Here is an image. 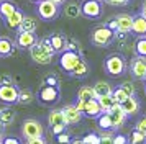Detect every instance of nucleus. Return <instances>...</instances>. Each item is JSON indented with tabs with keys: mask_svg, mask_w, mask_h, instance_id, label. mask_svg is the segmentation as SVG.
Returning a JSON list of instances; mask_svg holds the SVG:
<instances>
[{
	"mask_svg": "<svg viewBox=\"0 0 146 144\" xmlns=\"http://www.w3.org/2000/svg\"><path fill=\"white\" fill-rule=\"evenodd\" d=\"M71 77H76V79H84V77H87L89 75V64H87L86 61L82 59L79 64H77V67L74 69L71 74H69Z\"/></svg>",
	"mask_w": 146,
	"mask_h": 144,
	"instance_id": "nucleus-28",
	"label": "nucleus"
},
{
	"mask_svg": "<svg viewBox=\"0 0 146 144\" xmlns=\"http://www.w3.org/2000/svg\"><path fill=\"white\" fill-rule=\"evenodd\" d=\"M145 84H146V77H145Z\"/></svg>",
	"mask_w": 146,
	"mask_h": 144,
	"instance_id": "nucleus-56",
	"label": "nucleus"
},
{
	"mask_svg": "<svg viewBox=\"0 0 146 144\" xmlns=\"http://www.w3.org/2000/svg\"><path fill=\"white\" fill-rule=\"evenodd\" d=\"M71 144H84V141H82V139H72Z\"/></svg>",
	"mask_w": 146,
	"mask_h": 144,
	"instance_id": "nucleus-51",
	"label": "nucleus"
},
{
	"mask_svg": "<svg viewBox=\"0 0 146 144\" xmlns=\"http://www.w3.org/2000/svg\"><path fill=\"white\" fill-rule=\"evenodd\" d=\"M135 129H138L139 133H143V134L146 136V116H145V118H141V120H139L138 123H136Z\"/></svg>",
	"mask_w": 146,
	"mask_h": 144,
	"instance_id": "nucleus-41",
	"label": "nucleus"
},
{
	"mask_svg": "<svg viewBox=\"0 0 146 144\" xmlns=\"http://www.w3.org/2000/svg\"><path fill=\"white\" fill-rule=\"evenodd\" d=\"M49 41H51V46L53 49L56 51V54H62L66 51V46H67V38L61 33H54L49 36Z\"/></svg>",
	"mask_w": 146,
	"mask_h": 144,
	"instance_id": "nucleus-15",
	"label": "nucleus"
},
{
	"mask_svg": "<svg viewBox=\"0 0 146 144\" xmlns=\"http://www.w3.org/2000/svg\"><path fill=\"white\" fill-rule=\"evenodd\" d=\"M97 124H99L100 129H104V131L113 129V121H112V116H110V113H102V115L97 118Z\"/></svg>",
	"mask_w": 146,
	"mask_h": 144,
	"instance_id": "nucleus-29",
	"label": "nucleus"
},
{
	"mask_svg": "<svg viewBox=\"0 0 146 144\" xmlns=\"http://www.w3.org/2000/svg\"><path fill=\"white\" fill-rule=\"evenodd\" d=\"M31 2H35V3H41V2H44V0H31Z\"/></svg>",
	"mask_w": 146,
	"mask_h": 144,
	"instance_id": "nucleus-53",
	"label": "nucleus"
},
{
	"mask_svg": "<svg viewBox=\"0 0 146 144\" xmlns=\"http://www.w3.org/2000/svg\"><path fill=\"white\" fill-rule=\"evenodd\" d=\"M115 20H117V25H118V30H117L118 33L128 34V33L131 31L135 17L128 15V13H120V15H117V17H115Z\"/></svg>",
	"mask_w": 146,
	"mask_h": 144,
	"instance_id": "nucleus-13",
	"label": "nucleus"
},
{
	"mask_svg": "<svg viewBox=\"0 0 146 144\" xmlns=\"http://www.w3.org/2000/svg\"><path fill=\"white\" fill-rule=\"evenodd\" d=\"M113 141H115V144H128V137L123 134H117V136H113Z\"/></svg>",
	"mask_w": 146,
	"mask_h": 144,
	"instance_id": "nucleus-45",
	"label": "nucleus"
},
{
	"mask_svg": "<svg viewBox=\"0 0 146 144\" xmlns=\"http://www.w3.org/2000/svg\"><path fill=\"white\" fill-rule=\"evenodd\" d=\"M121 108L126 113V116H135L139 113V102L136 97H130L126 102L121 103Z\"/></svg>",
	"mask_w": 146,
	"mask_h": 144,
	"instance_id": "nucleus-16",
	"label": "nucleus"
},
{
	"mask_svg": "<svg viewBox=\"0 0 146 144\" xmlns=\"http://www.w3.org/2000/svg\"><path fill=\"white\" fill-rule=\"evenodd\" d=\"M104 67H105V72L110 77H120L126 72V61L120 54H112L105 59Z\"/></svg>",
	"mask_w": 146,
	"mask_h": 144,
	"instance_id": "nucleus-2",
	"label": "nucleus"
},
{
	"mask_svg": "<svg viewBox=\"0 0 146 144\" xmlns=\"http://www.w3.org/2000/svg\"><path fill=\"white\" fill-rule=\"evenodd\" d=\"M43 85H51V87H59V82H58V79L54 77V75H48V77L44 79V82H43Z\"/></svg>",
	"mask_w": 146,
	"mask_h": 144,
	"instance_id": "nucleus-40",
	"label": "nucleus"
},
{
	"mask_svg": "<svg viewBox=\"0 0 146 144\" xmlns=\"http://www.w3.org/2000/svg\"><path fill=\"white\" fill-rule=\"evenodd\" d=\"M25 144H48L44 137H35V139H27Z\"/></svg>",
	"mask_w": 146,
	"mask_h": 144,
	"instance_id": "nucleus-47",
	"label": "nucleus"
},
{
	"mask_svg": "<svg viewBox=\"0 0 146 144\" xmlns=\"http://www.w3.org/2000/svg\"><path fill=\"white\" fill-rule=\"evenodd\" d=\"M104 111L100 108V103L97 98H94L90 102L86 103V110H84V116H89V118H99Z\"/></svg>",
	"mask_w": 146,
	"mask_h": 144,
	"instance_id": "nucleus-17",
	"label": "nucleus"
},
{
	"mask_svg": "<svg viewBox=\"0 0 146 144\" xmlns=\"http://www.w3.org/2000/svg\"><path fill=\"white\" fill-rule=\"evenodd\" d=\"M15 43L10 38H3L0 36V57H8L13 54Z\"/></svg>",
	"mask_w": 146,
	"mask_h": 144,
	"instance_id": "nucleus-21",
	"label": "nucleus"
},
{
	"mask_svg": "<svg viewBox=\"0 0 146 144\" xmlns=\"http://www.w3.org/2000/svg\"><path fill=\"white\" fill-rule=\"evenodd\" d=\"M3 144H21V141L15 136H7L3 137Z\"/></svg>",
	"mask_w": 146,
	"mask_h": 144,
	"instance_id": "nucleus-46",
	"label": "nucleus"
},
{
	"mask_svg": "<svg viewBox=\"0 0 146 144\" xmlns=\"http://www.w3.org/2000/svg\"><path fill=\"white\" fill-rule=\"evenodd\" d=\"M86 103H87V102H84V100H77L74 105H76V108H77L79 111H82V113H84V110H86Z\"/></svg>",
	"mask_w": 146,
	"mask_h": 144,
	"instance_id": "nucleus-48",
	"label": "nucleus"
},
{
	"mask_svg": "<svg viewBox=\"0 0 146 144\" xmlns=\"http://www.w3.org/2000/svg\"><path fill=\"white\" fill-rule=\"evenodd\" d=\"M35 100V93L30 89H20V95H18V103L20 105H30Z\"/></svg>",
	"mask_w": 146,
	"mask_h": 144,
	"instance_id": "nucleus-31",
	"label": "nucleus"
},
{
	"mask_svg": "<svg viewBox=\"0 0 146 144\" xmlns=\"http://www.w3.org/2000/svg\"><path fill=\"white\" fill-rule=\"evenodd\" d=\"M0 141H3V133H0Z\"/></svg>",
	"mask_w": 146,
	"mask_h": 144,
	"instance_id": "nucleus-54",
	"label": "nucleus"
},
{
	"mask_svg": "<svg viewBox=\"0 0 146 144\" xmlns=\"http://www.w3.org/2000/svg\"><path fill=\"white\" fill-rule=\"evenodd\" d=\"M99 100V103H100V108H102V111L104 113H108V111L113 108V105L117 103L115 100H113L112 95H105V97H99L97 98Z\"/></svg>",
	"mask_w": 146,
	"mask_h": 144,
	"instance_id": "nucleus-30",
	"label": "nucleus"
},
{
	"mask_svg": "<svg viewBox=\"0 0 146 144\" xmlns=\"http://www.w3.org/2000/svg\"><path fill=\"white\" fill-rule=\"evenodd\" d=\"M128 143L130 144H146V136L143 133H139L138 129H135L130 134V137H128Z\"/></svg>",
	"mask_w": 146,
	"mask_h": 144,
	"instance_id": "nucleus-33",
	"label": "nucleus"
},
{
	"mask_svg": "<svg viewBox=\"0 0 146 144\" xmlns=\"http://www.w3.org/2000/svg\"><path fill=\"white\" fill-rule=\"evenodd\" d=\"M128 2L130 0H105V3H108V5H112V7H125Z\"/></svg>",
	"mask_w": 146,
	"mask_h": 144,
	"instance_id": "nucleus-44",
	"label": "nucleus"
},
{
	"mask_svg": "<svg viewBox=\"0 0 146 144\" xmlns=\"http://www.w3.org/2000/svg\"><path fill=\"white\" fill-rule=\"evenodd\" d=\"M15 116H17V113H15L13 108H10V106H2L0 108V121L5 124V126L13 123Z\"/></svg>",
	"mask_w": 146,
	"mask_h": 144,
	"instance_id": "nucleus-24",
	"label": "nucleus"
},
{
	"mask_svg": "<svg viewBox=\"0 0 146 144\" xmlns=\"http://www.w3.org/2000/svg\"><path fill=\"white\" fill-rule=\"evenodd\" d=\"M44 134V128L43 124L35 120V118H28L21 124V136L25 139H35V137H43Z\"/></svg>",
	"mask_w": 146,
	"mask_h": 144,
	"instance_id": "nucleus-5",
	"label": "nucleus"
},
{
	"mask_svg": "<svg viewBox=\"0 0 146 144\" xmlns=\"http://www.w3.org/2000/svg\"><path fill=\"white\" fill-rule=\"evenodd\" d=\"M3 129H5V124L0 121V133H3Z\"/></svg>",
	"mask_w": 146,
	"mask_h": 144,
	"instance_id": "nucleus-52",
	"label": "nucleus"
},
{
	"mask_svg": "<svg viewBox=\"0 0 146 144\" xmlns=\"http://www.w3.org/2000/svg\"><path fill=\"white\" fill-rule=\"evenodd\" d=\"M80 61H82V57H80L79 52H76V51H64L59 56V65L66 74H71L77 67V64Z\"/></svg>",
	"mask_w": 146,
	"mask_h": 144,
	"instance_id": "nucleus-7",
	"label": "nucleus"
},
{
	"mask_svg": "<svg viewBox=\"0 0 146 144\" xmlns=\"http://www.w3.org/2000/svg\"><path fill=\"white\" fill-rule=\"evenodd\" d=\"M94 90H95V93H97V98L105 97V95H112L113 93L112 85L108 84V82H105V80H99L97 84L94 85Z\"/></svg>",
	"mask_w": 146,
	"mask_h": 144,
	"instance_id": "nucleus-25",
	"label": "nucleus"
},
{
	"mask_svg": "<svg viewBox=\"0 0 146 144\" xmlns=\"http://www.w3.org/2000/svg\"><path fill=\"white\" fill-rule=\"evenodd\" d=\"M36 98L41 105H46V106H51V105H56L61 98V92L59 87H51V85H43L40 89V92L36 93Z\"/></svg>",
	"mask_w": 146,
	"mask_h": 144,
	"instance_id": "nucleus-4",
	"label": "nucleus"
},
{
	"mask_svg": "<svg viewBox=\"0 0 146 144\" xmlns=\"http://www.w3.org/2000/svg\"><path fill=\"white\" fill-rule=\"evenodd\" d=\"M40 39L36 36V33H18L17 34V39H15V44L18 46L20 49H31Z\"/></svg>",
	"mask_w": 146,
	"mask_h": 144,
	"instance_id": "nucleus-11",
	"label": "nucleus"
},
{
	"mask_svg": "<svg viewBox=\"0 0 146 144\" xmlns=\"http://www.w3.org/2000/svg\"><path fill=\"white\" fill-rule=\"evenodd\" d=\"M36 12H38V17H40L41 20H44V21H51V20L58 18V15H59L61 10H59V5L53 3L51 0H44V2L38 3Z\"/></svg>",
	"mask_w": 146,
	"mask_h": 144,
	"instance_id": "nucleus-6",
	"label": "nucleus"
},
{
	"mask_svg": "<svg viewBox=\"0 0 146 144\" xmlns=\"http://www.w3.org/2000/svg\"><path fill=\"white\" fill-rule=\"evenodd\" d=\"M51 2H53V3H56V5H64V3H66V0H51Z\"/></svg>",
	"mask_w": 146,
	"mask_h": 144,
	"instance_id": "nucleus-50",
	"label": "nucleus"
},
{
	"mask_svg": "<svg viewBox=\"0 0 146 144\" xmlns=\"http://www.w3.org/2000/svg\"><path fill=\"white\" fill-rule=\"evenodd\" d=\"M54 56H56V51L53 49L49 38L40 39V41L30 49V57L33 59V62H36V64H40V65L51 64Z\"/></svg>",
	"mask_w": 146,
	"mask_h": 144,
	"instance_id": "nucleus-1",
	"label": "nucleus"
},
{
	"mask_svg": "<svg viewBox=\"0 0 146 144\" xmlns=\"http://www.w3.org/2000/svg\"><path fill=\"white\" fill-rule=\"evenodd\" d=\"M20 89L17 85H0V103L2 105H15L18 103Z\"/></svg>",
	"mask_w": 146,
	"mask_h": 144,
	"instance_id": "nucleus-9",
	"label": "nucleus"
},
{
	"mask_svg": "<svg viewBox=\"0 0 146 144\" xmlns=\"http://www.w3.org/2000/svg\"><path fill=\"white\" fill-rule=\"evenodd\" d=\"M0 85H13V79H12V75H8V74L0 75Z\"/></svg>",
	"mask_w": 146,
	"mask_h": 144,
	"instance_id": "nucleus-43",
	"label": "nucleus"
},
{
	"mask_svg": "<svg viewBox=\"0 0 146 144\" xmlns=\"http://www.w3.org/2000/svg\"><path fill=\"white\" fill-rule=\"evenodd\" d=\"M110 116H112V121H113V129H120L123 124L126 123V113L123 111V108H121V105L120 103H115L113 105V108L110 111Z\"/></svg>",
	"mask_w": 146,
	"mask_h": 144,
	"instance_id": "nucleus-12",
	"label": "nucleus"
},
{
	"mask_svg": "<svg viewBox=\"0 0 146 144\" xmlns=\"http://www.w3.org/2000/svg\"><path fill=\"white\" fill-rule=\"evenodd\" d=\"M80 10H82V17L97 20L102 17V2L100 0H82Z\"/></svg>",
	"mask_w": 146,
	"mask_h": 144,
	"instance_id": "nucleus-8",
	"label": "nucleus"
},
{
	"mask_svg": "<svg viewBox=\"0 0 146 144\" xmlns=\"http://www.w3.org/2000/svg\"><path fill=\"white\" fill-rule=\"evenodd\" d=\"M79 49H80V46H79V43H77L76 39H67L66 51H76V52H79Z\"/></svg>",
	"mask_w": 146,
	"mask_h": 144,
	"instance_id": "nucleus-39",
	"label": "nucleus"
},
{
	"mask_svg": "<svg viewBox=\"0 0 146 144\" xmlns=\"http://www.w3.org/2000/svg\"><path fill=\"white\" fill-rule=\"evenodd\" d=\"M130 74L138 80H145L146 77V57L136 56L130 64Z\"/></svg>",
	"mask_w": 146,
	"mask_h": 144,
	"instance_id": "nucleus-10",
	"label": "nucleus"
},
{
	"mask_svg": "<svg viewBox=\"0 0 146 144\" xmlns=\"http://www.w3.org/2000/svg\"><path fill=\"white\" fill-rule=\"evenodd\" d=\"M0 144H3V141H0Z\"/></svg>",
	"mask_w": 146,
	"mask_h": 144,
	"instance_id": "nucleus-55",
	"label": "nucleus"
},
{
	"mask_svg": "<svg viewBox=\"0 0 146 144\" xmlns=\"http://www.w3.org/2000/svg\"><path fill=\"white\" fill-rule=\"evenodd\" d=\"M62 111H64V116H66L67 126H69V124L80 123V120H82V116H84V113L77 110L76 105H66V106L62 108Z\"/></svg>",
	"mask_w": 146,
	"mask_h": 144,
	"instance_id": "nucleus-14",
	"label": "nucleus"
},
{
	"mask_svg": "<svg viewBox=\"0 0 146 144\" xmlns=\"http://www.w3.org/2000/svg\"><path fill=\"white\" fill-rule=\"evenodd\" d=\"M135 51L138 56H143L146 57V36H139L135 43Z\"/></svg>",
	"mask_w": 146,
	"mask_h": 144,
	"instance_id": "nucleus-34",
	"label": "nucleus"
},
{
	"mask_svg": "<svg viewBox=\"0 0 146 144\" xmlns=\"http://www.w3.org/2000/svg\"><path fill=\"white\" fill-rule=\"evenodd\" d=\"M25 17H27V15H25V13L18 8L13 15H10L8 18H5V25H7V28H10V30H18Z\"/></svg>",
	"mask_w": 146,
	"mask_h": 144,
	"instance_id": "nucleus-18",
	"label": "nucleus"
},
{
	"mask_svg": "<svg viewBox=\"0 0 146 144\" xmlns=\"http://www.w3.org/2000/svg\"><path fill=\"white\" fill-rule=\"evenodd\" d=\"M112 97H113V100L117 102V103H123V102H126L128 98H130V95L126 93L121 87H117V89H113V93H112Z\"/></svg>",
	"mask_w": 146,
	"mask_h": 144,
	"instance_id": "nucleus-32",
	"label": "nucleus"
},
{
	"mask_svg": "<svg viewBox=\"0 0 146 144\" xmlns=\"http://www.w3.org/2000/svg\"><path fill=\"white\" fill-rule=\"evenodd\" d=\"M100 144H115L112 133H104V134H100Z\"/></svg>",
	"mask_w": 146,
	"mask_h": 144,
	"instance_id": "nucleus-38",
	"label": "nucleus"
},
{
	"mask_svg": "<svg viewBox=\"0 0 146 144\" xmlns=\"http://www.w3.org/2000/svg\"><path fill=\"white\" fill-rule=\"evenodd\" d=\"M66 128H67V124H56V126H51V133L56 136V134L64 133V131H66Z\"/></svg>",
	"mask_w": 146,
	"mask_h": 144,
	"instance_id": "nucleus-42",
	"label": "nucleus"
},
{
	"mask_svg": "<svg viewBox=\"0 0 146 144\" xmlns=\"http://www.w3.org/2000/svg\"><path fill=\"white\" fill-rule=\"evenodd\" d=\"M139 15L146 18V0H145V3H143V7H141V13H139Z\"/></svg>",
	"mask_w": 146,
	"mask_h": 144,
	"instance_id": "nucleus-49",
	"label": "nucleus"
},
{
	"mask_svg": "<svg viewBox=\"0 0 146 144\" xmlns=\"http://www.w3.org/2000/svg\"><path fill=\"white\" fill-rule=\"evenodd\" d=\"M48 124H49V128H51V126H56V124H67L66 116H64V111L59 110V108L51 110L49 115H48Z\"/></svg>",
	"mask_w": 146,
	"mask_h": 144,
	"instance_id": "nucleus-19",
	"label": "nucleus"
},
{
	"mask_svg": "<svg viewBox=\"0 0 146 144\" xmlns=\"http://www.w3.org/2000/svg\"><path fill=\"white\" fill-rule=\"evenodd\" d=\"M71 141H72V139H71V134L66 133V131L54 136V143L56 144H71Z\"/></svg>",
	"mask_w": 146,
	"mask_h": 144,
	"instance_id": "nucleus-35",
	"label": "nucleus"
},
{
	"mask_svg": "<svg viewBox=\"0 0 146 144\" xmlns=\"http://www.w3.org/2000/svg\"><path fill=\"white\" fill-rule=\"evenodd\" d=\"M17 10H18V7L15 5V2H12V0H0V17L3 20L8 18L10 15H13Z\"/></svg>",
	"mask_w": 146,
	"mask_h": 144,
	"instance_id": "nucleus-20",
	"label": "nucleus"
},
{
	"mask_svg": "<svg viewBox=\"0 0 146 144\" xmlns=\"http://www.w3.org/2000/svg\"><path fill=\"white\" fill-rule=\"evenodd\" d=\"M36 28H38V23L33 17H25L23 21H21L20 28L17 30L18 33H36Z\"/></svg>",
	"mask_w": 146,
	"mask_h": 144,
	"instance_id": "nucleus-23",
	"label": "nucleus"
},
{
	"mask_svg": "<svg viewBox=\"0 0 146 144\" xmlns=\"http://www.w3.org/2000/svg\"><path fill=\"white\" fill-rule=\"evenodd\" d=\"M120 87H121V89L130 95V97H135V92H136V90H135V85H133L131 82H123Z\"/></svg>",
	"mask_w": 146,
	"mask_h": 144,
	"instance_id": "nucleus-37",
	"label": "nucleus"
},
{
	"mask_svg": "<svg viewBox=\"0 0 146 144\" xmlns=\"http://www.w3.org/2000/svg\"><path fill=\"white\" fill-rule=\"evenodd\" d=\"M64 15L67 18H77L82 15V10H80V5L76 3V2H71V3H66L64 7Z\"/></svg>",
	"mask_w": 146,
	"mask_h": 144,
	"instance_id": "nucleus-27",
	"label": "nucleus"
},
{
	"mask_svg": "<svg viewBox=\"0 0 146 144\" xmlns=\"http://www.w3.org/2000/svg\"><path fill=\"white\" fill-rule=\"evenodd\" d=\"M82 141H84V144H100V136L95 133H89L82 137Z\"/></svg>",
	"mask_w": 146,
	"mask_h": 144,
	"instance_id": "nucleus-36",
	"label": "nucleus"
},
{
	"mask_svg": "<svg viewBox=\"0 0 146 144\" xmlns=\"http://www.w3.org/2000/svg\"><path fill=\"white\" fill-rule=\"evenodd\" d=\"M113 39H115V31L110 30L107 25L97 26V28L90 33V41H92V44L99 46V48H105V46H108Z\"/></svg>",
	"mask_w": 146,
	"mask_h": 144,
	"instance_id": "nucleus-3",
	"label": "nucleus"
},
{
	"mask_svg": "<svg viewBox=\"0 0 146 144\" xmlns=\"http://www.w3.org/2000/svg\"><path fill=\"white\" fill-rule=\"evenodd\" d=\"M131 33L133 34H136V36H146V18L145 17H141V15L135 17Z\"/></svg>",
	"mask_w": 146,
	"mask_h": 144,
	"instance_id": "nucleus-22",
	"label": "nucleus"
},
{
	"mask_svg": "<svg viewBox=\"0 0 146 144\" xmlns=\"http://www.w3.org/2000/svg\"><path fill=\"white\" fill-rule=\"evenodd\" d=\"M94 98H97V93L94 90V87H89V85H84L80 87L79 92H77V100H84V102H90Z\"/></svg>",
	"mask_w": 146,
	"mask_h": 144,
	"instance_id": "nucleus-26",
	"label": "nucleus"
}]
</instances>
